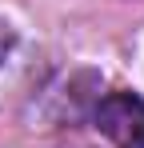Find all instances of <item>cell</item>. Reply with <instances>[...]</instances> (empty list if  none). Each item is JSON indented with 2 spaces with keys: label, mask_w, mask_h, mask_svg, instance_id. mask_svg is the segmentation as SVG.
I'll return each mask as SVG.
<instances>
[{
  "label": "cell",
  "mask_w": 144,
  "mask_h": 148,
  "mask_svg": "<svg viewBox=\"0 0 144 148\" xmlns=\"http://www.w3.org/2000/svg\"><path fill=\"white\" fill-rule=\"evenodd\" d=\"M88 116L112 148H144V96L104 92V96H96Z\"/></svg>",
  "instance_id": "6da1fadb"
},
{
  "label": "cell",
  "mask_w": 144,
  "mask_h": 148,
  "mask_svg": "<svg viewBox=\"0 0 144 148\" xmlns=\"http://www.w3.org/2000/svg\"><path fill=\"white\" fill-rule=\"evenodd\" d=\"M12 48H16V28L8 24L4 16H0V68L8 64V56H12Z\"/></svg>",
  "instance_id": "7a4b0ae2"
}]
</instances>
